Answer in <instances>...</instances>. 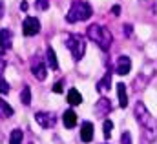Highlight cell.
Here are the masks:
<instances>
[{"label": "cell", "instance_id": "6da1fadb", "mask_svg": "<svg viewBox=\"0 0 157 144\" xmlns=\"http://www.w3.org/2000/svg\"><path fill=\"white\" fill-rule=\"evenodd\" d=\"M86 33L90 36V40H93V42H95L101 49H104V51H108L110 46H112V42H113V36L110 33V29L104 28V26H99V24L88 26Z\"/></svg>", "mask_w": 157, "mask_h": 144}, {"label": "cell", "instance_id": "7a4b0ae2", "mask_svg": "<svg viewBox=\"0 0 157 144\" xmlns=\"http://www.w3.org/2000/svg\"><path fill=\"white\" fill-rule=\"evenodd\" d=\"M91 13H93V9H91V6H90L88 2L75 0V2L71 4L70 11H68V15H66V20H68L70 24L82 22V20H88V18L91 17Z\"/></svg>", "mask_w": 157, "mask_h": 144}, {"label": "cell", "instance_id": "3957f363", "mask_svg": "<svg viewBox=\"0 0 157 144\" xmlns=\"http://www.w3.org/2000/svg\"><path fill=\"white\" fill-rule=\"evenodd\" d=\"M64 46L68 47V51L71 53L73 60H80L84 57V51H86V40L80 35L75 33H66L64 35Z\"/></svg>", "mask_w": 157, "mask_h": 144}, {"label": "cell", "instance_id": "277c9868", "mask_svg": "<svg viewBox=\"0 0 157 144\" xmlns=\"http://www.w3.org/2000/svg\"><path fill=\"white\" fill-rule=\"evenodd\" d=\"M133 113H135L137 122H139L148 133H152V137H154V135H155V130H157V122L154 120L152 113L146 109V106H144L143 102H137V104H135V109H133Z\"/></svg>", "mask_w": 157, "mask_h": 144}, {"label": "cell", "instance_id": "5b68a950", "mask_svg": "<svg viewBox=\"0 0 157 144\" xmlns=\"http://www.w3.org/2000/svg\"><path fill=\"white\" fill-rule=\"evenodd\" d=\"M40 31V22L35 17H26V20L22 22V33L24 36H35Z\"/></svg>", "mask_w": 157, "mask_h": 144}, {"label": "cell", "instance_id": "8992f818", "mask_svg": "<svg viewBox=\"0 0 157 144\" xmlns=\"http://www.w3.org/2000/svg\"><path fill=\"white\" fill-rule=\"evenodd\" d=\"M35 120H37V124H40L42 128H53L55 124H57V117H55V113H51V111H37L35 113Z\"/></svg>", "mask_w": 157, "mask_h": 144}, {"label": "cell", "instance_id": "52a82bcc", "mask_svg": "<svg viewBox=\"0 0 157 144\" xmlns=\"http://www.w3.org/2000/svg\"><path fill=\"white\" fill-rule=\"evenodd\" d=\"M31 73L35 75V78H39V80H46L48 66H46V62H44L40 57H33V59H31Z\"/></svg>", "mask_w": 157, "mask_h": 144}, {"label": "cell", "instance_id": "ba28073f", "mask_svg": "<svg viewBox=\"0 0 157 144\" xmlns=\"http://www.w3.org/2000/svg\"><path fill=\"white\" fill-rule=\"evenodd\" d=\"M13 46V33L9 29H0V55L9 51Z\"/></svg>", "mask_w": 157, "mask_h": 144}, {"label": "cell", "instance_id": "9c48e42d", "mask_svg": "<svg viewBox=\"0 0 157 144\" xmlns=\"http://www.w3.org/2000/svg\"><path fill=\"white\" fill-rule=\"evenodd\" d=\"M132 70V60H130V57H126V55H121L117 59V62H115V71L117 75H128Z\"/></svg>", "mask_w": 157, "mask_h": 144}, {"label": "cell", "instance_id": "30bf717a", "mask_svg": "<svg viewBox=\"0 0 157 144\" xmlns=\"http://www.w3.org/2000/svg\"><path fill=\"white\" fill-rule=\"evenodd\" d=\"M110 111H112V102H110V99H106V97H102V99L95 104V113H97V117H101V119H104Z\"/></svg>", "mask_w": 157, "mask_h": 144}, {"label": "cell", "instance_id": "8fae6325", "mask_svg": "<svg viewBox=\"0 0 157 144\" xmlns=\"http://www.w3.org/2000/svg\"><path fill=\"white\" fill-rule=\"evenodd\" d=\"M93 124L91 122H82V126H80V139H82V142H91L93 141Z\"/></svg>", "mask_w": 157, "mask_h": 144}, {"label": "cell", "instance_id": "7c38bea8", "mask_svg": "<svg viewBox=\"0 0 157 144\" xmlns=\"http://www.w3.org/2000/svg\"><path fill=\"white\" fill-rule=\"evenodd\" d=\"M62 122H64V126H66L68 130L75 128V124H77V115H75V111H73V109H66L64 115H62Z\"/></svg>", "mask_w": 157, "mask_h": 144}, {"label": "cell", "instance_id": "4fadbf2b", "mask_svg": "<svg viewBox=\"0 0 157 144\" xmlns=\"http://www.w3.org/2000/svg\"><path fill=\"white\" fill-rule=\"evenodd\" d=\"M46 66H49L53 71H57L59 70V60H57V55H55V51H53V47H48L46 49Z\"/></svg>", "mask_w": 157, "mask_h": 144}, {"label": "cell", "instance_id": "5bb4252c", "mask_svg": "<svg viewBox=\"0 0 157 144\" xmlns=\"http://www.w3.org/2000/svg\"><path fill=\"white\" fill-rule=\"evenodd\" d=\"M110 86H112V73L108 71L101 80H99V84H97V89L101 91V93H108L110 91Z\"/></svg>", "mask_w": 157, "mask_h": 144}, {"label": "cell", "instance_id": "9a60e30c", "mask_svg": "<svg viewBox=\"0 0 157 144\" xmlns=\"http://www.w3.org/2000/svg\"><path fill=\"white\" fill-rule=\"evenodd\" d=\"M117 95H119V104L121 108H126L128 106V95H126V86L122 82L117 84Z\"/></svg>", "mask_w": 157, "mask_h": 144}, {"label": "cell", "instance_id": "2e32d148", "mask_svg": "<svg viewBox=\"0 0 157 144\" xmlns=\"http://www.w3.org/2000/svg\"><path fill=\"white\" fill-rule=\"evenodd\" d=\"M68 102H70L71 106H78V104L82 102V95L78 93V89L71 88V89L68 91Z\"/></svg>", "mask_w": 157, "mask_h": 144}, {"label": "cell", "instance_id": "e0dca14e", "mask_svg": "<svg viewBox=\"0 0 157 144\" xmlns=\"http://www.w3.org/2000/svg\"><path fill=\"white\" fill-rule=\"evenodd\" d=\"M13 113H15L13 108H11L4 99H0V117H2V119H9V117H13Z\"/></svg>", "mask_w": 157, "mask_h": 144}, {"label": "cell", "instance_id": "ac0fdd59", "mask_svg": "<svg viewBox=\"0 0 157 144\" xmlns=\"http://www.w3.org/2000/svg\"><path fill=\"white\" fill-rule=\"evenodd\" d=\"M22 141H24V131L20 128L13 130L9 135V144H22Z\"/></svg>", "mask_w": 157, "mask_h": 144}, {"label": "cell", "instance_id": "d6986e66", "mask_svg": "<svg viewBox=\"0 0 157 144\" xmlns=\"http://www.w3.org/2000/svg\"><path fill=\"white\" fill-rule=\"evenodd\" d=\"M20 99H22V104H26V106H29V104H31V89H29V86H24Z\"/></svg>", "mask_w": 157, "mask_h": 144}, {"label": "cell", "instance_id": "ffe728a7", "mask_svg": "<svg viewBox=\"0 0 157 144\" xmlns=\"http://www.w3.org/2000/svg\"><path fill=\"white\" fill-rule=\"evenodd\" d=\"M102 130H104V137H106V139H110V137H112V130H113V122H112L110 119H108V120H104Z\"/></svg>", "mask_w": 157, "mask_h": 144}, {"label": "cell", "instance_id": "44dd1931", "mask_svg": "<svg viewBox=\"0 0 157 144\" xmlns=\"http://www.w3.org/2000/svg\"><path fill=\"white\" fill-rule=\"evenodd\" d=\"M9 91V84L6 82V78L0 75V93H7Z\"/></svg>", "mask_w": 157, "mask_h": 144}, {"label": "cell", "instance_id": "7402d4cb", "mask_svg": "<svg viewBox=\"0 0 157 144\" xmlns=\"http://www.w3.org/2000/svg\"><path fill=\"white\" fill-rule=\"evenodd\" d=\"M121 144H132V135H130V131H124V133L121 135Z\"/></svg>", "mask_w": 157, "mask_h": 144}, {"label": "cell", "instance_id": "603a6c76", "mask_svg": "<svg viewBox=\"0 0 157 144\" xmlns=\"http://www.w3.org/2000/svg\"><path fill=\"white\" fill-rule=\"evenodd\" d=\"M37 7L40 11H46L49 7V0H37Z\"/></svg>", "mask_w": 157, "mask_h": 144}, {"label": "cell", "instance_id": "cb8c5ba5", "mask_svg": "<svg viewBox=\"0 0 157 144\" xmlns=\"http://www.w3.org/2000/svg\"><path fill=\"white\" fill-rule=\"evenodd\" d=\"M53 91H55V93H60V91H62V80H59V82L53 86Z\"/></svg>", "mask_w": 157, "mask_h": 144}, {"label": "cell", "instance_id": "d4e9b609", "mask_svg": "<svg viewBox=\"0 0 157 144\" xmlns=\"http://www.w3.org/2000/svg\"><path fill=\"white\" fill-rule=\"evenodd\" d=\"M20 9H22V11H28V2H26V0L20 2Z\"/></svg>", "mask_w": 157, "mask_h": 144}, {"label": "cell", "instance_id": "484cf974", "mask_svg": "<svg viewBox=\"0 0 157 144\" xmlns=\"http://www.w3.org/2000/svg\"><path fill=\"white\" fill-rule=\"evenodd\" d=\"M112 11H113V15H119V13H121V6H113Z\"/></svg>", "mask_w": 157, "mask_h": 144}, {"label": "cell", "instance_id": "4316f807", "mask_svg": "<svg viewBox=\"0 0 157 144\" xmlns=\"http://www.w3.org/2000/svg\"><path fill=\"white\" fill-rule=\"evenodd\" d=\"M2 17H4V2L0 0V18H2Z\"/></svg>", "mask_w": 157, "mask_h": 144}]
</instances>
